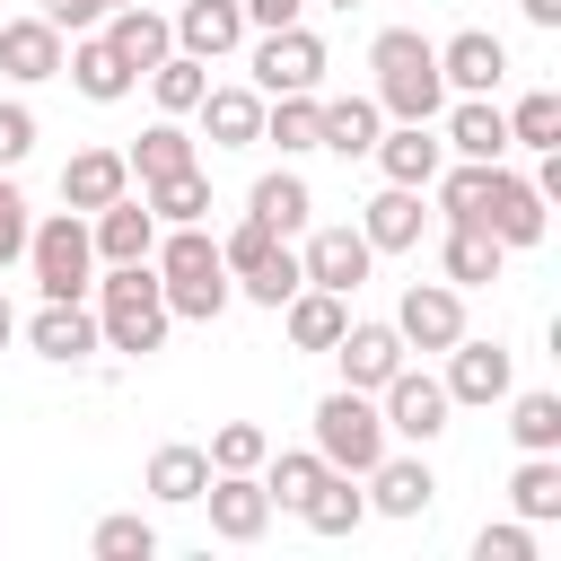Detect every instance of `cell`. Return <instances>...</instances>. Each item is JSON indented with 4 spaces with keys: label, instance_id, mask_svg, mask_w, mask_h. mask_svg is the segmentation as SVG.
<instances>
[{
    "label": "cell",
    "instance_id": "6da1fadb",
    "mask_svg": "<svg viewBox=\"0 0 561 561\" xmlns=\"http://www.w3.org/2000/svg\"><path fill=\"white\" fill-rule=\"evenodd\" d=\"M149 263H158V298H167V316H184V324H210V316H228V298H237V280H228V263H219V237L193 219V228H167L158 245H149Z\"/></svg>",
    "mask_w": 561,
    "mask_h": 561
},
{
    "label": "cell",
    "instance_id": "7a4b0ae2",
    "mask_svg": "<svg viewBox=\"0 0 561 561\" xmlns=\"http://www.w3.org/2000/svg\"><path fill=\"white\" fill-rule=\"evenodd\" d=\"M88 307H96V342L105 351H123V359H149V351H167V298H158V263H105V280L88 289Z\"/></svg>",
    "mask_w": 561,
    "mask_h": 561
},
{
    "label": "cell",
    "instance_id": "3957f363",
    "mask_svg": "<svg viewBox=\"0 0 561 561\" xmlns=\"http://www.w3.org/2000/svg\"><path fill=\"white\" fill-rule=\"evenodd\" d=\"M368 70H377V114H394V123H438V105H447V79H438V44L421 35V26H386L377 44H368Z\"/></svg>",
    "mask_w": 561,
    "mask_h": 561
},
{
    "label": "cell",
    "instance_id": "277c9868",
    "mask_svg": "<svg viewBox=\"0 0 561 561\" xmlns=\"http://www.w3.org/2000/svg\"><path fill=\"white\" fill-rule=\"evenodd\" d=\"M26 272L44 298H88L96 289V245H88V219L79 210H44L26 228Z\"/></svg>",
    "mask_w": 561,
    "mask_h": 561
},
{
    "label": "cell",
    "instance_id": "5b68a950",
    "mask_svg": "<svg viewBox=\"0 0 561 561\" xmlns=\"http://www.w3.org/2000/svg\"><path fill=\"white\" fill-rule=\"evenodd\" d=\"M316 456H324L333 473H368V465L386 456L377 394H359V386H333V394L316 403Z\"/></svg>",
    "mask_w": 561,
    "mask_h": 561
},
{
    "label": "cell",
    "instance_id": "8992f818",
    "mask_svg": "<svg viewBox=\"0 0 561 561\" xmlns=\"http://www.w3.org/2000/svg\"><path fill=\"white\" fill-rule=\"evenodd\" d=\"M254 88H263V96H307V88H324V35H316L307 18L254 35Z\"/></svg>",
    "mask_w": 561,
    "mask_h": 561
},
{
    "label": "cell",
    "instance_id": "52a82bcc",
    "mask_svg": "<svg viewBox=\"0 0 561 561\" xmlns=\"http://www.w3.org/2000/svg\"><path fill=\"white\" fill-rule=\"evenodd\" d=\"M447 412H456V403H447V386H438L430 368H412V359H403V368L377 386V421H386V438H412V447H430V438L447 430Z\"/></svg>",
    "mask_w": 561,
    "mask_h": 561
},
{
    "label": "cell",
    "instance_id": "ba28073f",
    "mask_svg": "<svg viewBox=\"0 0 561 561\" xmlns=\"http://www.w3.org/2000/svg\"><path fill=\"white\" fill-rule=\"evenodd\" d=\"M26 351L53 359V368L96 359V351H105V342H96V307H88V298H44V307L26 316Z\"/></svg>",
    "mask_w": 561,
    "mask_h": 561
},
{
    "label": "cell",
    "instance_id": "9c48e42d",
    "mask_svg": "<svg viewBox=\"0 0 561 561\" xmlns=\"http://www.w3.org/2000/svg\"><path fill=\"white\" fill-rule=\"evenodd\" d=\"M482 228L517 254V245H543V228H552V202L526 184V175H508V167H491V193H482Z\"/></svg>",
    "mask_w": 561,
    "mask_h": 561
},
{
    "label": "cell",
    "instance_id": "30bf717a",
    "mask_svg": "<svg viewBox=\"0 0 561 561\" xmlns=\"http://www.w3.org/2000/svg\"><path fill=\"white\" fill-rule=\"evenodd\" d=\"M394 333H403V351H447V342L465 333V289L412 280V289L394 298Z\"/></svg>",
    "mask_w": 561,
    "mask_h": 561
},
{
    "label": "cell",
    "instance_id": "8fae6325",
    "mask_svg": "<svg viewBox=\"0 0 561 561\" xmlns=\"http://www.w3.org/2000/svg\"><path fill=\"white\" fill-rule=\"evenodd\" d=\"M438 386H447V403H500V394L517 386V359H508V342H473V333H456Z\"/></svg>",
    "mask_w": 561,
    "mask_h": 561
},
{
    "label": "cell",
    "instance_id": "7c38bea8",
    "mask_svg": "<svg viewBox=\"0 0 561 561\" xmlns=\"http://www.w3.org/2000/svg\"><path fill=\"white\" fill-rule=\"evenodd\" d=\"M359 491H368V517H430V500H438V473H430V456H377L368 473H359Z\"/></svg>",
    "mask_w": 561,
    "mask_h": 561
},
{
    "label": "cell",
    "instance_id": "4fadbf2b",
    "mask_svg": "<svg viewBox=\"0 0 561 561\" xmlns=\"http://www.w3.org/2000/svg\"><path fill=\"white\" fill-rule=\"evenodd\" d=\"M202 508H210V535H219V543H263V526H272L263 473H210V482H202Z\"/></svg>",
    "mask_w": 561,
    "mask_h": 561
},
{
    "label": "cell",
    "instance_id": "5bb4252c",
    "mask_svg": "<svg viewBox=\"0 0 561 561\" xmlns=\"http://www.w3.org/2000/svg\"><path fill=\"white\" fill-rule=\"evenodd\" d=\"M438 79H447V96H491V88L508 79V44H500L491 26H456V35L438 44Z\"/></svg>",
    "mask_w": 561,
    "mask_h": 561
},
{
    "label": "cell",
    "instance_id": "9a60e30c",
    "mask_svg": "<svg viewBox=\"0 0 561 561\" xmlns=\"http://www.w3.org/2000/svg\"><path fill=\"white\" fill-rule=\"evenodd\" d=\"M61 53H70V35L53 18H0V79L44 88V79H61Z\"/></svg>",
    "mask_w": 561,
    "mask_h": 561
},
{
    "label": "cell",
    "instance_id": "2e32d148",
    "mask_svg": "<svg viewBox=\"0 0 561 561\" xmlns=\"http://www.w3.org/2000/svg\"><path fill=\"white\" fill-rule=\"evenodd\" d=\"M368 263H377V245L359 237V228H307V245H298V272L316 280V289H359L368 280Z\"/></svg>",
    "mask_w": 561,
    "mask_h": 561
},
{
    "label": "cell",
    "instance_id": "e0dca14e",
    "mask_svg": "<svg viewBox=\"0 0 561 561\" xmlns=\"http://www.w3.org/2000/svg\"><path fill=\"white\" fill-rule=\"evenodd\" d=\"M61 70H70V88H79L88 105H123V96L140 88V70H131V61H123V53H114V44L96 35V26H88V35H70Z\"/></svg>",
    "mask_w": 561,
    "mask_h": 561
},
{
    "label": "cell",
    "instance_id": "ac0fdd59",
    "mask_svg": "<svg viewBox=\"0 0 561 561\" xmlns=\"http://www.w3.org/2000/svg\"><path fill=\"white\" fill-rule=\"evenodd\" d=\"M359 237H368L377 254H412V245L430 237V193H421V184H386V193L359 210Z\"/></svg>",
    "mask_w": 561,
    "mask_h": 561
},
{
    "label": "cell",
    "instance_id": "d6986e66",
    "mask_svg": "<svg viewBox=\"0 0 561 561\" xmlns=\"http://www.w3.org/2000/svg\"><path fill=\"white\" fill-rule=\"evenodd\" d=\"M88 245H96V263H149V245H158L149 202L140 193H114L105 210H88Z\"/></svg>",
    "mask_w": 561,
    "mask_h": 561
},
{
    "label": "cell",
    "instance_id": "ffe728a7",
    "mask_svg": "<svg viewBox=\"0 0 561 561\" xmlns=\"http://www.w3.org/2000/svg\"><path fill=\"white\" fill-rule=\"evenodd\" d=\"M500 263H508V245H500L482 219H447V237H438V280H447V289H491Z\"/></svg>",
    "mask_w": 561,
    "mask_h": 561
},
{
    "label": "cell",
    "instance_id": "44dd1931",
    "mask_svg": "<svg viewBox=\"0 0 561 561\" xmlns=\"http://www.w3.org/2000/svg\"><path fill=\"white\" fill-rule=\"evenodd\" d=\"M333 359H342V386L377 394L412 351H403V333H394V324H359V316H351V324H342V342H333Z\"/></svg>",
    "mask_w": 561,
    "mask_h": 561
},
{
    "label": "cell",
    "instance_id": "7402d4cb",
    "mask_svg": "<svg viewBox=\"0 0 561 561\" xmlns=\"http://www.w3.org/2000/svg\"><path fill=\"white\" fill-rule=\"evenodd\" d=\"M245 219H263L272 237H307V219H316V193H307V175L280 158V167H263L254 175V193H245Z\"/></svg>",
    "mask_w": 561,
    "mask_h": 561
},
{
    "label": "cell",
    "instance_id": "603a6c76",
    "mask_svg": "<svg viewBox=\"0 0 561 561\" xmlns=\"http://www.w3.org/2000/svg\"><path fill=\"white\" fill-rule=\"evenodd\" d=\"M280 324H289V351H333L342 342V324H351V298L342 289H316V280H298L280 307H272Z\"/></svg>",
    "mask_w": 561,
    "mask_h": 561
},
{
    "label": "cell",
    "instance_id": "cb8c5ba5",
    "mask_svg": "<svg viewBox=\"0 0 561 561\" xmlns=\"http://www.w3.org/2000/svg\"><path fill=\"white\" fill-rule=\"evenodd\" d=\"M368 158H377V175H386V184H421V193H430V175L447 167V140H438L430 123H394V131H377V149H368Z\"/></svg>",
    "mask_w": 561,
    "mask_h": 561
},
{
    "label": "cell",
    "instance_id": "d4e9b609",
    "mask_svg": "<svg viewBox=\"0 0 561 561\" xmlns=\"http://www.w3.org/2000/svg\"><path fill=\"white\" fill-rule=\"evenodd\" d=\"M167 26H175V53H193V61H219V53L245 44V9L237 0H184Z\"/></svg>",
    "mask_w": 561,
    "mask_h": 561
},
{
    "label": "cell",
    "instance_id": "484cf974",
    "mask_svg": "<svg viewBox=\"0 0 561 561\" xmlns=\"http://www.w3.org/2000/svg\"><path fill=\"white\" fill-rule=\"evenodd\" d=\"M202 140L210 149H254L263 140V88H202Z\"/></svg>",
    "mask_w": 561,
    "mask_h": 561
},
{
    "label": "cell",
    "instance_id": "4316f807",
    "mask_svg": "<svg viewBox=\"0 0 561 561\" xmlns=\"http://www.w3.org/2000/svg\"><path fill=\"white\" fill-rule=\"evenodd\" d=\"M377 131H386L377 96H316V149H333V158H368Z\"/></svg>",
    "mask_w": 561,
    "mask_h": 561
},
{
    "label": "cell",
    "instance_id": "83f0119b",
    "mask_svg": "<svg viewBox=\"0 0 561 561\" xmlns=\"http://www.w3.org/2000/svg\"><path fill=\"white\" fill-rule=\"evenodd\" d=\"M114 193H131V167H123V149H70V167H61V210H105Z\"/></svg>",
    "mask_w": 561,
    "mask_h": 561
},
{
    "label": "cell",
    "instance_id": "f1b7e54d",
    "mask_svg": "<svg viewBox=\"0 0 561 561\" xmlns=\"http://www.w3.org/2000/svg\"><path fill=\"white\" fill-rule=\"evenodd\" d=\"M96 35H105V44H114L131 70H158V61L175 53V26H167L149 0H131V9H105V26H96Z\"/></svg>",
    "mask_w": 561,
    "mask_h": 561
},
{
    "label": "cell",
    "instance_id": "f546056e",
    "mask_svg": "<svg viewBox=\"0 0 561 561\" xmlns=\"http://www.w3.org/2000/svg\"><path fill=\"white\" fill-rule=\"evenodd\" d=\"M447 114V158H508V114L491 105V96H456V105H438Z\"/></svg>",
    "mask_w": 561,
    "mask_h": 561
},
{
    "label": "cell",
    "instance_id": "4dcf8cb0",
    "mask_svg": "<svg viewBox=\"0 0 561 561\" xmlns=\"http://www.w3.org/2000/svg\"><path fill=\"white\" fill-rule=\"evenodd\" d=\"M123 167H131L140 184H158V175H175V167H202V149H193V131H184V114H158V123L123 149Z\"/></svg>",
    "mask_w": 561,
    "mask_h": 561
},
{
    "label": "cell",
    "instance_id": "1f68e13d",
    "mask_svg": "<svg viewBox=\"0 0 561 561\" xmlns=\"http://www.w3.org/2000/svg\"><path fill=\"white\" fill-rule=\"evenodd\" d=\"M298 517H307L316 535H359V526H368V491H359V473H333V465H324V482L298 500Z\"/></svg>",
    "mask_w": 561,
    "mask_h": 561
},
{
    "label": "cell",
    "instance_id": "d6a6232c",
    "mask_svg": "<svg viewBox=\"0 0 561 561\" xmlns=\"http://www.w3.org/2000/svg\"><path fill=\"white\" fill-rule=\"evenodd\" d=\"M140 202L158 228H193V219H210V167H175V175L140 184Z\"/></svg>",
    "mask_w": 561,
    "mask_h": 561
},
{
    "label": "cell",
    "instance_id": "836d02e7",
    "mask_svg": "<svg viewBox=\"0 0 561 561\" xmlns=\"http://www.w3.org/2000/svg\"><path fill=\"white\" fill-rule=\"evenodd\" d=\"M500 403H508V438H517V456H561V394H543V386L517 394V386H508Z\"/></svg>",
    "mask_w": 561,
    "mask_h": 561
},
{
    "label": "cell",
    "instance_id": "e575fe53",
    "mask_svg": "<svg viewBox=\"0 0 561 561\" xmlns=\"http://www.w3.org/2000/svg\"><path fill=\"white\" fill-rule=\"evenodd\" d=\"M202 482H210V456H202V447L167 438V447L149 456V500H167V508H193V500H202Z\"/></svg>",
    "mask_w": 561,
    "mask_h": 561
},
{
    "label": "cell",
    "instance_id": "d590c367",
    "mask_svg": "<svg viewBox=\"0 0 561 561\" xmlns=\"http://www.w3.org/2000/svg\"><path fill=\"white\" fill-rule=\"evenodd\" d=\"M508 508H517L526 526H552V517H561V456H517V473H508Z\"/></svg>",
    "mask_w": 561,
    "mask_h": 561
},
{
    "label": "cell",
    "instance_id": "8d00e7d4",
    "mask_svg": "<svg viewBox=\"0 0 561 561\" xmlns=\"http://www.w3.org/2000/svg\"><path fill=\"white\" fill-rule=\"evenodd\" d=\"M316 96H324V88H307V96H263V140H272L280 158H307V149H316Z\"/></svg>",
    "mask_w": 561,
    "mask_h": 561
},
{
    "label": "cell",
    "instance_id": "74e56055",
    "mask_svg": "<svg viewBox=\"0 0 561 561\" xmlns=\"http://www.w3.org/2000/svg\"><path fill=\"white\" fill-rule=\"evenodd\" d=\"M149 79V96H158V114H193L202 105V88H210V61H193V53H167L158 70H140Z\"/></svg>",
    "mask_w": 561,
    "mask_h": 561
},
{
    "label": "cell",
    "instance_id": "f35d334b",
    "mask_svg": "<svg viewBox=\"0 0 561 561\" xmlns=\"http://www.w3.org/2000/svg\"><path fill=\"white\" fill-rule=\"evenodd\" d=\"M254 473H263L272 508H298V500H307V491L324 482V456H316V447H280V456H263Z\"/></svg>",
    "mask_w": 561,
    "mask_h": 561
},
{
    "label": "cell",
    "instance_id": "ab89813d",
    "mask_svg": "<svg viewBox=\"0 0 561 561\" xmlns=\"http://www.w3.org/2000/svg\"><path fill=\"white\" fill-rule=\"evenodd\" d=\"M500 114H508V149H561V96L552 88H535V96H517Z\"/></svg>",
    "mask_w": 561,
    "mask_h": 561
},
{
    "label": "cell",
    "instance_id": "60d3db41",
    "mask_svg": "<svg viewBox=\"0 0 561 561\" xmlns=\"http://www.w3.org/2000/svg\"><path fill=\"white\" fill-rule=\"evenodd\" d=\"M88 552H96V561H149V552H158V526H149L140 508H123V517H96Z\"/></svg>",
    "mask_w": 561,
    "mask_h": 561
},
{
    "label": "cell",
    "instance_id": "b9f144b4",
    "mask_svg": "<svg viewBox=\"0 0 561 561\" xmlns=\"http://www.w3.org/2000/svg\"><path fill=\"white\" fill-rule=\"evenodd\" d=\"M280 245H289V237H272L263 219H237V228L219 237V263H228V280H254V272H263Z\"/></svg>",
    "mask_w": 561,
    "mask_h": 561
},
{
    "label": "cell",
    "instance_id": "7bdbcfd3",
    "mask_svg": "<svg viewBox=\"0 0 561 561\" xmlns=\"http://www.w3.org/2000/svg\"><path fill=\"white\" fill-rule=\"evenodd\" d=\"M202 456H210V473H254V465H263V456H272V438H263V430H254V421H219V430H210V447H202Z\"/></svg>",
    "mask_w": 561,
    "mask_h": 561
},
{
    "label": "cell",
    "instance_id": "ee69618b",
    "mask_svg": "<svg viewBox=\"0 0 561 561\" xmlns=\"http://www.w3.org/2000/svg\"><path fill=\"white\" fill-rule=\"evenodd\" d=\"M26 228H35V210H26L18 175L0 167V272H9V263H26Z\"/></svg>",
    "mask_w": 561,
    "mask_h": 561
},
{
    "label": "cell",
    "instance_id": "f6af8a7d",
    "mask_svg": "<svg viewBox=\"0 0 561 561\" xmlns=\"http://www.w3.org/2000/svg\"><path fill=\"white\" fill-rule=\"evenodd\" d=\"M298 280H307V272H298V245H280V254H272V263H263L254 280H237V298H254V307H280V298H289Z\"/></svg>",
    "mask_w": 561,
    "mask_h": 561
},
{
    "label": "cell",
    "instance_id": "bcb514c9",
    "mask_svg": "<svg viewBox=\"0 0 561 561\" xmlns=\"http://www.w3.org/2000/svg\"><path fill=\"white\" fill-rule=\"evenodd\" d=\"M473 561H535V526H526V517L482 526V535H473Z\"/></svg>",
    "mask_w": 561,
    "mask_h": 561
},
{
    "label": "cell",
    "instance_id": "7dc6e473",
    "mask_svg": "<svg viewBox=\"0 0 561 561\" xmlns=\"http://www.w3.org/2000/svg\"><path fill=\"white\" fill-rule=\"evenodd\" d=\"M26 149H35V105L0 96V167H26Z\"/></svg>",
    "mask_w": 561,
    "mask_h": 561
},
{
    "label": "cell",
    "instance_id": "c3c4849f",
    "mask_svg": "<svg viewBox=\"0 0 561 561\" xmlns=\"http://www.w3.org/2000/svg\"><path fill=\"white\" fill-rule=\"evenodd\" d=\"M35 18H53L61 35H88V26H105V0H35Z\"/></svg>",
    "mask_w": 561,
    "mask_h": 561
},
{
    "label": "cell",
    "instance_id": "681fc988",
    "mask_svg": "<svg viewBox=\"0 0 561 561\" xmlns=\"http://www.w3.org/2000/svg\"><path fill=\"white\" fill-rule=\"evenodd\" d=\"M245 9V35H272V26H298L307 18V0H237Z\"/></svg>",
    "mask_w": 561,
    "mask_h": 561
},
{
    "label": "cell",
    "instance_id": "f907efd6",
    "mask_svg": "<svg viewBox=\"0 0 561 561\" xmlns=\"http://www.w3.org/2000/svg\"><path fill=\"white\" fill-rule=\"evenodd\" d=\"M517 9H526V26H543V35L561 26V0H517Z\"/></svg>",
    "mask_w": 561,
    "mask_h": 561
},
{
    "label": "cell",
    "instance_id": "816d5d0a",
    "mask_svg": "<svg viewBox=\"0 0 561 561\" xmlns=\"http://www.w3.org/2000/svg\"><path fill=\"white\" fill-rule=\"evenodd\" d=\"M9 342H18V307L0 298V351H9Z\"/></svg>",
    "mask_w": 561,
    "mask_h": 561
},
{
    "label": "cell",
    "instance_id": "f5cc1de1",
    "mask_svg": "<svg viewBox=\"0 0 561 561\" xmlns=\"http://www.w3.org/2000/svg\"><path fill=\"white\" fill-rule=\"evenodd\" d=\"M324 9H359V0H324Z\"/></svg>",
    "mask_w": 561,
    "mask_h": 561
},
{
    "label": "cell",
    "instance_id": "db71d44e",
    "mask_svg": "<svg viewBox=\"0 0 561 561\" xmlns=\"http://www.w3.org/2000/svg\"><path fill=\"white\" fill-rule=\"evenodd\" d=\"M105 9H131V0H105Z\"/></svg>",
    "mask_w": 561,
    "mask_h": 561
}]
</instances>
